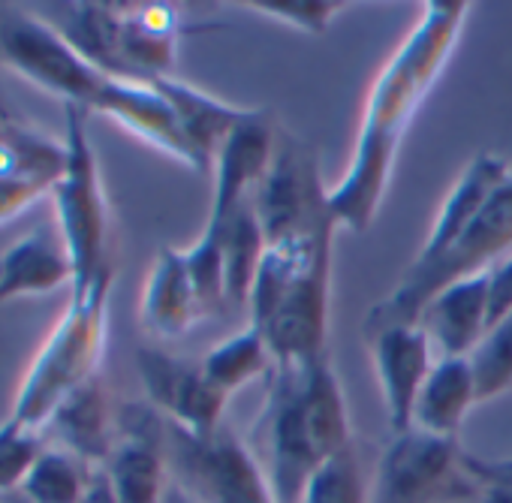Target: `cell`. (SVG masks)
<instances>
[{"label": "cell", "mask_w": 512, "mask_h": 503, "mask_svg": "<svg viewBox=\"0 0 512 503\" xmlns=\"http://www.w3.org/2000/svg\"><path fill=\"white\" fill-rule=\"evenodd\" d=\"M392 434L413 428L416 398L434 368V347L419 323H395L365 335Z\"/></svg>", "instance_id": "4fadbf2b"}, {"label": "cell", "mask_w": 512, "mask_h": 503, "mask_svg": "<svg viewBox=\"0 0 512 503\" xmlns=\"http://www.w3.org/2000/svg\"><path fill=\"white\" fill-rule=\"evenodd\" d=\"M94 115H106L142 142L154 145L157 151L169 154L172 160L184 163L187 169L199 172V163L178 127V118L166 97L154 88V82H130V79H109Z\"/></svg>", "instance_id": "e0dca14e"}, {"label": "cell", "mask_w": 512, "mask_h": 503, "mask_svg": "<svg viewBox=\"0 0 512 503\" xmlns=\"http://www.w3.org/2000/svg\"><path fill=\"white\" fill-rule=\"evenodd\" d=\"M281 127L275 124L272 112L266 109H247L244 118L235 124L229 139L214 157L211 175H214V193L208 220L223 223L232 217L244 202L253 199L256 187H260L278 145Z\"/></svg>", "instance_id": "5bb4252c"}, {"label": "cell", "mask_w": 512, "mask_h": 503, "mask_svg": "<svg viewBox=\"0 0 512 503\" xmlns=\"http://www.w3.org/2000/svg\"><path fill=\"white\" fill-rule=\"evenodd\" d=\"M205 232L217 235L220 254H223V284H226V305L229 311H247L250 290L260 272V263L266 257V232L256 217L253 199L244 202L232 217L223 223L205 220Z\"/></svg>", "instance_id": "cb8c5ba5"}, {"label": "cell", "mask_w": 512, "mask_h": 503, "mask_svg": "<svg viewBox=\"0 0 512 503\" xmlns=\"http://www.w3.org/2000/svg\"><path fill=\"white\" fill-rule=\"evenodd\" d=\"M467 470L479 488L476 503H512V458L485 461L467 455Z\"/></svg>", "instance_id": "1f68e13d"}, {"label": "cell", "mask_w": 512, "mask_h": 503, "mask_svg": "<svg viewBox=\"0 0 512 503\" xmlns=\"http://www.w3.org/2000/svg\"><path fill=\"white\" fill-rule=\"evenodd\" d=\"M488 272L464 278L437 293L419 317L437 359H470L491 329Z\"/></svg>", "instance_id": "ac0fdd59"}, {"label": "cell", "mask_w": 512, "mask_h": 503, "mask_svg": "<svg viewBox=\"0 0 512 503\" xmlns=\"http://www.w3.org/2000/svg\"><path fill=\"white\" fill-rule=\"evenodd\" d=\"M115 410L106 380L97 374L85 386H79L43 425V437L49 446L67 449L79 461L94 470H103L115 452L118 431H115Z\"/></svg>", "instance_id": "2e32d148"}, {"label": "cell", "mask_w": 512, "mask_h": 503, "mask_svg": "<svg viewBox=\"0 0 512 503\" xmlns=\"http://www.w3.org/2000/svg\"><path fill=\"white\" fill-rule=\"evenodd\" d=\"M118 503H166L172 488L163 419L145 410H130L121 422V437L103 467Z\"/></svg>", "instance_id": "9a60e30c"}, {"label": "cell", "mask_w": 512, "mask_h": 503, "mask_svg": "<svg viewBox=\"0 0 512 503\" xmlns=\"http://www.w3.org/2000/svg\"><path fill=\"white\" fill-rule=\"evenodd\" d=\"M199 368L220 392L232 395L241 386H247L250 380L269 377L272 368H275V359H272V350H269L266 338L247 323L241 332H235L226 341L214 344L202 356Z\"/></svg>", "instance_id": "484cf974"}, {"label": "cell", "mask_w": 512, "mask_h": 503, "mask_svg": "<svg viewBox=\"0 0 512 503\" xmlns=\"http://www.w3.org/2000/svg\"><path fill=\"white\" fill-rule=\"evenodd\" d=\"M43 431L25 428L16 419L7 416V422H0V497H7L22 488L28 470L46 449Z\"/></svg>", "instance_id": "f546056e"}, {"label": "cell", "mask_w": 512, "mask_h": 503, "mask_svg": "<svg viewBox=\"0 0 512 503\" xmlns=\"http://www.w3.org/2000/svg\"><path fill=\"white\" fill-rule=\"evenodd\" d=\"M329 190L332 187H323L320 154L314 145L281 130L275 157L253 193V208L266 241L278 244L323 226H338L329 211Z\"/></svg>", "instance_id": "30bf717a"}, {"label": "cell", "mask_w": 512, "mask_h": 503, "mask_svg": "<svg viewBox=\"0 0 512 503\" xmlns=\"http://www.w3.org/2000/svg\"><path fill=\"white\" fill-rule=\"evenodd\" d=\"M353 443L344 386L329 356L275 365L266 404L253 422L250 452L278 503H302L311 476Z\"/></svg>", "instance_id": "7a4b0ae2"}, {"label": "cell", "mask_w": 512, "mask_h": 503, "mask_svg": "<svg viewBox=\"0 0 512 503\" xmlns=\"http://www.w3.org/2000/svg\"><path fill=\"white\" fill-rule=\"evenodd\" d=\"M82 503H118V497H115V491H112V482H109L106 470H100V473L94 476V482H91L88 494L82 497Z\"/></svg>", "instance_id": "836d02e7"}, {"label": "cell", "mask_w": 512, "mask_h": 503, "mask_svg": "<svg viewBox=\"0 0 512 503\" xmlns=\"http://www.w3.org/2000/svg\"><path fill=\"white\" fill-rule=\"evenodd\" d=\"M67 169L52 190L55 229L73 263V290H85L112 269V214L97 151L88 136V112L64 106ZM70 290V293H73Z\"/></svg>", "instance_id": "8992f818"}, {"label": "cell", "mask_w": 512, "mask_h": 503, "mask_svg": "<svg viewBox=\"0 0 512 503\" xmlns=\"http://www.w3.org/2000/svg\"><path fill=\"white\" fill-rule=\"evenodd\" d=\"M136 368L151 407L169 425L193 437H211L223 428L229 395L220 392L199 365L154 347H142L136 353Z\"/></svg>", "instance_id": "8fae6325"}, {"label": "cell", "mask_w": 512, "mask_h": 503, "mask_svg": "<svg viewBox=\"0 0 512 503\" xmlns=\"http://www.w3.org/2000/svg\"><path fill=\"white\" fill-rule=\"evenodd\" d=\"M488 299H491L488 308L491 326L500 323L506 314H512V254H506L497 266L488 269Z\"/></svg>", "instance_id": "d6a6232c"}, {"label": "cell", "mask_w": 512, "mask_h": 503, "mask_svg": "<svg viewBox=\"0 0 512 503\" xmlns=\"http://www.w3.org/2000/svg\"><path fill=\"white\" fill-rule=\"evenodd\" d=\"M154 88L166 97V103L172 106L178 127L199 163V172H211L217 151L223 148V142L229 139V133L235 130V124L244 118L247 109H238L232 103H223L175 76H163L154 82Z\"/></svg>", "instance_id": "603a6c76"}, {"label": "cell", "mask_w": 512, "mask_h": 503, "mask_svg": "<svg viewBox=\"0 0 512 503\" xmlns=\"http://www.w3.org/2000/svg\"><path fill=\"white\" fill-rule=\"evenodd\" d=\"M473 404H479V392L470 359H437L416 398L413 428L437 437H458Z\"/></svg>", "instance_id": "d4e9b609"}, {"label": "cell", "mask_w": 512, "mask_h": 503, "mask_svg": "<svg viewBox=\"0 0 512 503\" xmlns=\"http://www.w3.org/2000/svg\"><path fill=\"white\" fill-rule=\"evenodd\" d=\"M0 61L40 91L94 115L112 76L82 58L73 43L43 16L13 10L0 16Z\"/></svg>", "instance_id": "ba28073f"}, {"label": "cell", "mask_w": 512, "mask_h": 503, "mask_svg": "<svg viewBox=\"0 0 512 503\" xmlns=\"http://www.w3.org/2000/svg\"><path fill=\"white\" fill-rule=\"evenodd\" d=\"M61 287L73 290V263L55 226L28 232L0 257V305L49 296Z\"/></svg>", "instance_id": "ffe728a7"}, {"label": "cell", "mask_w": 512, "mask_h": 503, "mask_svg": "<svg viewBox=\"0 0 512 503\" xmlns=\"http://www.w3.org/2000/svg\"><path fill=\"white\" fill-rule=\"evenodd\" d=\"M163 440L172 482L193 503H278L260 461L232 428L193 437L163 419Z\"/></svg>", "instance_id": "52a82bcc"}, {"label": "cell", "mask_w": 512, "mask_h": 503, "mask_svg": "<svg viewBox=\"0 0 512 503\" xmlns=\"http://www.w3.org/2000/svg\"><path fill=\"white\" fill-rule=\"evenodd\" d=\"M115 269H106L85 290H73L64 314L52 326L49 338L31 359L25 380L16 392L13 413L25 428L43 431L52 413L91 377L100 374L106 332H109V296Z\"/></svg>", "instance_id": "277c9868"}, {"label": "cell", "mask_w": 512, "mask_h": 503, "mask_svg": "<svg viewBox=\"0 0 512 503\" xmlns=\"http://www.w3.org/2000/svg\"><path fill=\"white\" fill-rule=\"evenodd\" d=\"M67 169V145L13 118L0 136V226L52 196Z\"/></svg>", "instance_id": "7c38bea8"}, {"label": "cell", "mask_w": 512, "mask_h": 503, "mask_svg": "<svg viewBox=\"0 0 512 503\" xmlns=\"http://www.w3.org/2000/svg\"><path fill=\"white\" fill-rule=\"evenodd\" d=\"M13 121V115L7 112V106H4V100H0V136H4V130H7V124Z\"/></svg>", "instance_id": "e575fe53"}, {"label": "cell", "mask_w": 512, "mask_h": 503, "mask_svg": "<svg viewBox=\"0 0 512 503\" xmlns=\"http://www.w3.org/2000/svg\"><path fill=\"white\" fill-rule=\"evenodd\" d=\"M476 494L458 437L419 428H407L386 443L371 482V503H467Z\"/></svg>", "instance_id": "9c48e42d"}, {"label": "cell", "mask_w": 512, "mask_h": 503, "mask_svg": "<svg viewBox=\"0 0 512 503\" xmlns=\"http://www.w3.org/2000/svg\"><path fill=\"white\" fill-rule=\"evenodd\" d=\"M470 365L476 374L479 404L512 389V314L491 326V332L473 350Z\"/></svg>", "instance_id": "f1b7e54d"}, {"label": "cell", "mask_w": 512, "mask_h": 503, "mask_svg": "<svg viewBox=\"0 0 512 503\" xmlns=\"http://www.w3.org/2000/svg\"><path fill=\"white\" fill-rule=\"evenodd\" d=\"M181 19L169 4H121V79L157 82L172 76Z\"/></svg>", "instance_id": "d6986e66"}, {"label": "cell", "mask_w": 512, "mask_h": 503, "mask_svg": "<svg viewBox=\"0 0 512 503\" xmlns=\"http://www.w3.org/2000/svg\"><path fill=\"white\" fill-rule=\"evenodd\" d=\"M139 323L145 332L163 341L181 338L193 323H199V305L190 284L184 250L178 247L157 250L139 302Z\"/></svg>", "instance_id": "44dd1931"}, {"label": "cell", "mask_w": 512, "mask_h": 503, "mask_svg": "<svg viewBox=\"0 0 512 503\" xmlns=\"http://www.w3.org/2000/svg\"><path fill=\"white\" fill-rule=\"evenodd\" d=\"M302 503H371V485L365 482L362 461L353 443L311 476Z\"/></svg>", "instance_id": "83f0119b"}, {"label": "cell", "mask_w": 512, "mask_h": 503, "mask_svg": "<svg viewBox=\"0 0 512 503\" xmlns=\"http://www.w3.org/2000/svg\"><path fill=\"white\" fill-rule=\"evenodd\" d=\"M335 232L338 226H323L266 247L250 290L247 323L266 338L275 365H305L329 356Z\"/></svg>", "instance_id": "3957f363"}, {"label": "cell", "mask_w": 512, "mask_h": 503, "mask_svg": "<svg viewBox=\"0 0 512 503\" xmlns=\"http://www.w3.org/2000/svg\"><path fill=\"white\" fill-rule=\"evenodd\" d=\"M0 503H31V500H25L19 491H13V494H7V497H0Z\"/></svg>", "instance_id": "d590c367"}, {"label": "cell", "mask_w": 512, "mask_h": 503, "mask_svg": "<svg viewBox=\"0 0 512 503\" xmlns=\"http://www.w3.org/2000/svg\"><path fill=\"white\" fill-rule=\"evenodd\" d=\"M506 254H512V169L458 241H452L437 260L410 263L398 287L371 308L362 332L371 335L383 326L419 323L422 311L437 293L464 278L488 272Z\"/></svg>", "instance_id": "5b68a950"}, {"label": "cell", "mask_w": 512, "mask_h": 503, "mask_svg": "<svg viewBox=\"0 0 512 503\" xmlns=\"http://www.w3.org/2000/svg\"><path fill=\"white\" fill-rule=\"evenodd\" d=\"M97 473L100 470L88 467L67 449L46 446L28 470L19 494L31 503H82Z\"/></svg>", "instance_id": "4316f807"}, {"label": "cell", "mask_w": 512, "mask_h": 503, "mask_svg": "<svg viewBox=\"0 0 512 503\" xmlns=\"http://www.w3.org/2000/svg\"><path fill=\"white\" fill-rule=\"evenodd\" d=\"M470 4L464 0H428L419 25L404 37L371 85L362 127L353 145L350 169L329 190V211L338 229L365 232L386 196L401 142L446 70L464 31Z\"/></svg>", "instance_id": "6da1fadb"}, {"label": "cell", "mask_w": 512, "mask_h": 503, "mask_svg": "<svg viewBox=\"0 0 512 503\" xmlns=\"http://www.w3.org/2000/svg\"><path fill=\"white\" fill-rule=\"evenodd\" d=\"M244 10H253L281 25L320 37L329 31L344 4H335V0H250V4H244Z\"/></svg>", "instance_id": "4dcf8cb0"}, {"label": "cell", "mask_w": 512, "mask_h": 503, "mask_svg": "<svg viewBox=\"0 0 512 503\" xmlns=\"http://www.w3.org/2000/svg\"><path fill=\"white\" fill-rule=\"evenodd\" d=\"M509 169L512 166L506 160L494 157V154H476L467 163L461 178L446 193V199H443V205L437 211V220H434L422 250L416 254V263L437 260L452 241H458L464 235V229L479 217V211L485 208V202L500 187V181L506 178Z\"/></svg>", "instance_id": "7402d4cb"}]
</instances>
